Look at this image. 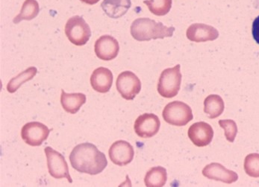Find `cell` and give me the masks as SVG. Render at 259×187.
Returning a JSON list of instances; mask_svg holds the SVG:
<instances>
[{
    "instance_id": "obj_1",
    "label": "cell",
    "mask_w": 259,
    "mask_h": 187,
    "mask_svg": "<svg viewBox=\"0 0 259 187\" xmlns=\"http://www.w3.org/2000/svg\"><path fill=\"white\" fill-rule=\"evenodd\" d=\"M70 161L78 172L91 175L100 174L108 165L105 154L90 143L77 145L70 154Z\"/></svg>"
},
{
    "instance_id": "obj_2",
    "label": "cell",
    "mask_w": 259,
    "mask_h": 187,
    "mask_svg": "<svg viewBox=\"0 0 259 187\" xmlns=\"http://www.w3.org/2000/svg\"><path fill=\"white\" fill-rule=\"evenodd\" d=\"M175 28L167 27L161 22L150 18H138L132 23L130 31L133 38L138 41H150L156 39H164L174 35Z\"/></svg>"
},
{
    "instance_id": "obj_3",
    "label": "cell",
    "mask_w": 259,
    "mask_h": 187,
    "mask_svg": "<svg viewBox=\"0 0 259 187\" xmlns=\"http://www.w3.org/2000/svg\"><path fill=\"white\" fill-rule=\"evenodd\" d=\"M181 66L177 64L172 68H168L161 72L158 80V92L164 98H174L179 93L181 87Z\"/></svg>"
},
{
    "instance_id": "obj_4",
    "label": "cell",
    "mask_w": 259,
    "mask_h": 187,
    "mask_svg": "<svg viewBox=\"0 0 259 187\" xmlns=\"http://www.w3.org/2000/svg\"><path fill=\"white\" fill-rule=\"evenodd\" d=\"M162 116L166 122L174 126H185L194 118L191 107L180 101L167 104Z\"/></svg>"
},
{
    "instance_id": "obj_5",
    "label": "cell",
    "mask_w": 259,
    "mask_h": 187,
    "mask_svg": "<svg viewBox=\"0 0 259 187\" xmlns=\"http://www.w3.org/2000/svg\"><path fill=\"white\" fill-rule=\"evenodd\" d=\"M65 34L68 40L74 45H85L92 37L90 26L82 17L74 16L67 20L65 25Z\"/></svg>"
},
{
    "instance_id": "obj_6",
    "label": "cell",
    "mask_w": 259,
    "mask_h": 187,
    "mask_svg": "<svg viewBox=\"0 0 259 187\" xmlns=\"http://www.w3.org/2000/svg\"><path fill=\"white\" fill-rule=\"evenodd\" d=\"M45 152L50 175L56 179L67 178L70 183H73L64 157L51 147H47Z\"/></svg>"
},
{
    "instance_id": "obj_7",
    "label": "cell",
    "mask_w": 259,
    "mask_h": 187,
    "mask_svg": "<svg viewBox=\"0 0 259 187\" xmlns=\"http://www.w3.org/2000/svg\"><path fill=\"white\" fill-rule=\"evenodd\" d=\"M116 86L122 98L126 100H134L141 90V81L131 71L121 72L117 77Z\"/></svg>"
},
{
    "instance_id": "obj_8",
    "label": "cell",
    "mask_w": 259,
    "mask_h": 187,
    "mask_svg": "<svg viewBox=\"0 0 259 187\" xmlns=\"http://www.w3.org/2000/svg\"><path fill=\"white\" fill-rule=\"evenodd\" d=\"M50 130L45 124L38 122L26 123L21 130V137L26 144L40 146L47 141Z\"/></svg>"
},
{
    "instance_id": "obj_9",
    "label": "cell",
    "mask_w": 259,
    "mask_h": 187,
    "mask_svg": "<svg viewBox=\"0 0 259 187\" xmlns=\"http://www.w3.org/2000/svg\"><path fill=\"white\" fill-rule=\"evenodd\" d=\"M161 122L158 116L153 114H144L138 116L135 122L136 134L141 138H151L158 133Z\"/></svg>"
},
{
    "instance_id": "obj_10",
    "label": "cell",
    "mask_w": 259,
    "mask_h": 187,
    "mask_svg": "<svg viewBox=\"0 0 259 187\" xmlns=\"http://www.w3.org/2000/svg\"><path fill=\"white\" fill-rule=\"evenodd\" d=\"M110 160L117 166H126L134 158V148L130 143L118 141L114 143L108 151Z\"/></svg>"
},
{
    "instance_id": "obj_11",
    "label": "cell",
    "mask_w": 259,
    "mask_h": 187,
    "mask_svg": "<svg viewBox=\"0 0 259 187\" xmlns=\"http://www.w3.org/2000/svg\"><path fill=\"white\" fill-rule=\"evenodd\" d=\"M94 50L97 57L103 61H111L120 51L118 41L112 36L103 35L96 41Z\"/></svg>"
},
{
    "instance_id": "obj_12",
    "label": "cell",
    "mask_w": 259,
    "mask_h": 187,
    "mask_svg": "<svg viewBox=\"0 0 259 187\" xmlns=\"http://www.w3.org/2000/svg\"><path fill=\"white\" fill-rule=\"evenodd\" d=\"M188 137L196 146L205 147L211 144L213 137L212 127L204 122L193 124L188 132Z\"/></svg>"
},
{
    "instance_id": "obj_13",
    "label": "cell",
    "mask_w": 259,
    "mask_h": 187,
    "mask_svg": "<svg viewBox=\"0 0 259 187\" xmlns=\"http://www.w3.org/2000/svg\"><path fill=\"white\" fill-rule=\"evenodd\" d=\"M186 36L191 41L200 43L216 40L219 37V32L213 26L203 23H194L187 29Z\"/></svg>"
},
{
    "instance_id": "obj_14",
    "label": "cell",
    "mask_w": 259,
    "mask_h": 187,
    "mask_svg": "<svg viewBox=\"0 0 259 187\" xmlns=\"http://www.w3.org/2000/svg\"><path fill=\"white\" fill-rule=\"evenodd\" d=\"M202 174L210 180L221 181L228 184L235 183L238 179V175L236 172L229 170L218 163L207 165L202 170Z\"/></svg>"
},
{
    "instance_id": "obj_15",
    "label": "cell",
    "mask_w": 259,
    "mask_h": 187,
    "mask_svg": "<svg viewBox=\"0 0 259 187\" xmlns=\"http://www.w3.org/2000/svg\"><path fill=\"white\" fill-rule=\"evenodd\" d=\"M113 84V74L105 67H99L93 72L91 76V84L93 89L100 93H106L111 89Z\"/></svg>"
},
{
    "instance_id": "obj_16",
    "label": "cell",
    "mask_w": 259,
    "mask_h": 187,
    "mask_svg": "<svg viewBox=\"0 0 259 187\" xmlns=\"http://www.w3.org/2000/svg\"><path fill=\"white\" fill-rule=\"evenodd\" d=\"M131 6V0H104L101 4L105 14L112 19H118L125 15Z\"/></svg>"
},
{
    "instance_id": "obj_17",
    "label": "cell",
    "mask_w": 259,
    "mask_h": 187,
    "mask_svg": "<svg viewBox=\"0 0 259 187\" xmlns=\"http://www.w3.org/2000/svg\"><path fill=\"white\" fill-rule=\"evenodd\" d=\"M86 102V96L83 93H67L61 89V104L66 112L76 114Z\"/></svg>"
},
{
    "instance_id": "obj_18",
    "label": "cell",
    "mask_w": 259,
    "mask_h": 187,
    "mask_svg": "<svg viewBox=\"0 0 259 187\" xmlns=\"http://www.w3.org/2000/svg\"><path fill=\"white\" fill-rule=\"evenodd\" d=\"M225 105L219 95L212 94L205 98L204 101V112L210 119H215L224 113Z\"/></svg>"
},
{
    "instance_id": "obj_19",
    "label": "cell",
    "mask_w": 259,
    "mask_h": 187,
    "mask_svg": "<svg viewBox=\"0 0 259 187\" xmlns=\"http://www.w3.org/2000/svg\"><path fill=\"white\" fill-rule=\"evenodd\" d=\"M167 174L165 168L156 166L146 174L144 183L147 187L164 186L167 183Z\"/></svg>"
},
{
    "instance_id": "obj_20",
    "label": "cell",
    "mask_w": 259,
    "mask_h": 187,
    "mask_svg": "<svg viewBox=\"0 0 259 187\" xmlns=\"http://www.w3.org/2000/svg\"><path fill=\"white\" fill-rule=\"evenodd\" d=\"M40 12L39 4L36 0H26L22 6L21 11L13 20L15 24H18L23 20H31L38 15Z\"/></svg>"
},
{
    "instance_id": "obj_21",
    "label": "cell",
    "mask_w": 259,
    "mask_h": 187,
    "mask_svg": "<svg viewBox=\"0 0 259 187\" xmlns=\"http://www.w3.org/2000/svg\"><path fill=\"white\" fill-rule=\"evenodd\" d=\"M37 72V69L34 67H30L27 70L20 72V74L12 78L11 81H9L7 85V90L10 93H14L17 89L20 88V86L23 84V83L27 82L32 79Z\"/></svg>"
},
{
    "instance_id": "obj_22",
    "label": "cell",
    "mask_w": 259,
    "mask_h": 187,
    "mask_svg": "<svg viewBox=\"0 0 259 187\" xmlns=\"http://www.w3.org/2000/svg\"><path fill=\"white\" fill-rule=\"evenodd\" d=\"M152 14L156 16L167 15L172 8V0H144Z\"/></svg>"
},
{
    "instance_id": "obj_23",
    "label": "cell",
    "mask_w": 259,
    "mask_h": 187,
    "mask_svg": "<svg viewBox=\"0 0 259 187\" xmlns=\"http://www.w3.org/2000/svg\"><path fill=\"white\" fill-rule=\"evenodd\" d=\"M245 172L252 177H259V154H249L244 160Z\"/></svg>"
},
{
    "instance_id": "obj_24",
    "label": "cell",
    "mask_w": 259,
    "mask_h": 187,
    "mask_svg": "<svg viewBox=\"0 0 259 187\" xmlns=\"http://www.w3.org/2000/svg\"><path fill=\"white\" fill-rule=\"evenodd\" d=\"M219 125L221 128H224L227 141L233 143L238 133V127L235 121L232 119H222L219 121Z\"/></svg>"
},
{
    "instance_id": "obj_25",
    "label": "cell",
    "mask_w": 259,
    "mask_h": 187,
    "mask_svg": "<svg viewBox=\"0 0 259 187\" xmlns=\"http://www.w3.org/2000/svg\"><path fill=\"white\" fill-rule=\"evenodd\" d=\"M252 34L255 41L259 44V16L254 20L252 23Z\"/></svg>"
},
{
    "instance_id": "obj_26",
    "label": "cell",
    "mask_w": 259,
    "mask_h": 187,
    "mask_svg": "<svg viewBox=\"0 0 259 187\" xmlns=\"http://www.w3.org/2000/svg\"><path fill=\"white\" fill-rule=\"evenodd\" d=\"M80 1L86 3V4L88 5H95L97 4L99 1H100V0H80Z\"/></svg>"
}]
</instances>
